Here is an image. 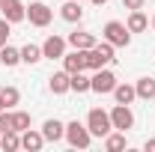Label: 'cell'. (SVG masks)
I'll use <instances>...</instances> for the list:
<instances>
[{"label": "cell", "mask_w": 155, "mask_h": 152, "mask_svg": "<svg viewBox=\"0 0 155 152\" xmlns=\"http://www.w3.org/2000/svg\"><path fill=\"white\" fill-rule=\"evenodd\" d=\"M87 128H90L93 137H107V134L114 131L110 114H107V111H101V107H93V111L87 114Z\"/></svg>", "instance_id": "6da1fadb"}, {"label": "cell", "mask_w": 155, "mask_h": 152, "mask_svg": "<svg viewBox=\"0 0 155 152\" xmlns=\"http://www.w3.org/2000/svg\"><path fill=\"white\" fill-rule=\"evenodd\" d=\"M101 33H104V42H110L114 48H128L131 45V33L122 21H107Z\"/></svg>", "instance_id": "7a4b0ae2"}, {"label": "cell", "mask_w": 155, "mask_h": 152, "mask_svg": "<svg viewBox=\"0 0 155 152\" xmlns=\"http://www.w3.org/2000/svg\"><path fill=\"white\" fill-rule=\"evenodd\" d=\"M66 140H69V146L72 149H90V143H93V134H90V128L84 125V122H69L66 125Z\"/></svg>", "instance_id": "3957f363"}, {"label": "cell", "mask_w": 155, "mask_h": 152, "mask_svg": "<svg viewBox=\"0 0 155 152\" xmlns=\"http://www.w3.org/2000/svg\"><path fill=\"white\" fill-rule=\"evenodd\" d=\"M114 87H116V75L110 72V69H98V72H93V78H90V90L98 95H107V93H114Z\"/></svg>", "instance_id": "277c9868"}, {"label": "cell", "mask_w": 155, "mask_h": 152, "mask_svg": "<svg viewBox=\"0 0 155 152\" xmlns=\"http://www.w3.org/2000/svg\"><path fill=\"white\" fill-rule=\"evenodd\" d=\"M27 18L33 27H48L51 18H54V9L48 6V3H42V0H33L30 6H27Z\"/></svg>", "instance_id": "5b68a950"}, {"label": "cell", "mask_w": 155, "mask_h": 152, "mask_svg": "<svg viewBox=\"0 0 155 152\" xmlns=\"http://www.w3.org/2000/svg\"><path fill=\"white\" fill-rule=\"evenodd\" d=\"M0 15L9 21V24H18L27 18V6L21 0H0Z\"/></svg>", "instance_id": "8992f818"}, {"label": "cell", "mask_w": 155, "mask_h": 152, "mask_svg": "<svg viewBox=\"0 0 155 152\" xmlns=\"http://www.w3.org/2000/svg\"><path fill=\"white\" fill-rule=\"evenodd\" d=\"M66 45H69V42H66L63 36H54V33H51V36L42 42V57H45V60H63Z\"/></svg>", "instance_id": "52a82bcc"}, {"label": "cell", "mask_w": 155, "mask_h": 152, "mask_svg": "<svg viewBox=\"0 0 155 152\" xmlns=\"http://www.w3.org/2000/svg\"><path fill=\"white\" fill-rule=\"evenodd\" d=\"M110 122H114V128H119V131H128V128L134 125L131 107H128V104H116L114 111H110Z\"/></svg>", "instance_id": "ba28073f"}, {"label": "cell", "mask_w": 155, "mask_h": 152, "mask_svg": "<svg viewBox=\"0 0 155 152\" xmlns=\"http://www.w3.org/2000/svg\"><path fill=\"white\" fill-rule=\"evenodd\" d=\"M63 69H66L69 75H75V72H84V69H87V51L75 48L72 54H63Z\"/></svg>", "instance_id": "9c48e42d"}, {"label": "cell", "mask_w": 155, "mask_h": 152, "mask_svg": "<svg viewBox=\"0 0 155 152\" xmlns=\"http://www.w3.org/2000/svg\"><path fill=\"white\" fill-rule=\"evenodd\" d=\"M48 87H51V93L54 95H63V93H69L72 90V75L63 69V72H54V75L48 78Z\"/></svg>", "instance_id": "30bf717a"}, {"label": "cell", "mask_w": 155, "mask_h": 152, "mask_svg": "<svg viewBox=\"0 0 155 152\" xmlns=\"http://www.w3.org/2000/svg\"><path fill=\"white\" fill-rule=\"evenodd\" d=\"M48 140H45V134L42 131H33V128H27V131H21V149H30V152H39L45 146Z\"/></svg>", "instance_id": "8fae6325"}, {"label": "cell", "mask_w": 155, "mask_h": 152, "mask_svg": "<svg viewBox=\"0 0 155 152\" xmlns=\"http://www.w3.org/2000/svg\"><path fill=\"white\" fill-rule=\"evenodd\" d=\"M72 48H81V51H90V48H96V36L93 33H87V30H75V33H69L66 39Z\"/></svg>", "instance_id": "7c38bea8"}, {"label": "cell", "mask_w": 155, "mask_h": 152, "mask_svg": "<svg viewBox=\"0 0 155 152\" xmlns=\"http://www.w3.org/2000/svg\"><path fill=\"white\" fill-rule=\"evenodd\" d=\"M42 134H45V140H48V143H57V140H63V137H66V125H63L60 119H45Z\"/></svg>", "instance_id": "4fadbf2b"}, {"label": "cell", "mask_w": 155, "mask_h": 152, "mask_svg": "<svg viewBox=\"0 0 155 152\" xmlns=\"http://www.w3.org/2000/svg\"><path fill=\"white\" fill-rule=\"evenodd\" d=\"M60 18H63V21H69V24H78V21L84 18L81 0H66V3H63V9H60Z\"/></svg>", "instance_id": "5bb4252c"}, {"label": "cell", "mask_w": 155, "mask_h": 152, "mask_svg": "<svg viewBox=\"0 0 155 152\" xmlns=\"http://www.w3.org/2000/svg\"><path fill=\"white\" fill-rule=\"evenodd\" d=\"M114 98H116V104H131L137 98V90L131 84H116L114 87Z\"/></svg>", "instance_id": "9a60e30c"}, {"label": "cell", "mask_w": 155, "mask_h": 152, "mask_svg": "<svg viewBox=\"0 0 155 152\" xmlns=\"http://www.w3.org/2000/svg\"><path fill=\"white\" fill-rule=\"evenodd\" d=\"M125 27H128V33H143V30L149 27V18L143 15V9H134V12L128 15V21H125Z\"/></svg>", "instance_id": "2e32d148"}, {"label": "cell", "mask_w": 155, "mask_h": 152, "mask_svg": "<svg viewBox=\"0 0 155 152\" xmlns=\"http://www.w3.org/2000/svg\"><path fill=\"white\" fill-rule=\"evenodd\" d=\"M125 146H128V140H125V131H119V128L104 137V149L107 152H122Z\"/></svg>", "instance_id": "e0dca14e"}, {"label": "cell", "mask_w": 155, "mask_h": 152, "mask_svg": "<svg viewBox=\"0 0 155 152\" xmlns=\"http://www.w3.org/2000/svg\"><path fill=\"white\" fill-rule=\"evenodd\" d=\"M18 63H21V48H12V45H3V48H0V66L12 69V66H18Z\"/></svg>", "instance_id": "ac0fdd59"}, {"label": "cell", "mask_w": 155, "mask_h": 152, "mask_svg": "<svg viewBox=\"0 0 155 152\" xmlns=\"http://www.w3.org/2000/svg\"><path fill=\"white\" fill-rule=\"evenodd\" d=\"M0 149L3 152H15V149H21V131H3L0 134Z\"/></svg>", "instance_id": "d6986e66"}, {"label": "cell", "mask_w": 155, "mask_h": 152, "mask_svg": "<svg viewBox=\"0 0 155 152\" xmlns=\"http://www.w3.org/2000/svg\"><path fill=\"white\" fill-rule=\"evenodd\" d=\"M39 60H45V57H42V45H33V42H30V45H24V48H21V63L36 66Z\"/></svg>", "instance_id": "ffe728a7"}, {"label": "cell", "mask_w": 155, "mask_h": 152, "mask_svg": "<svg viewBox=\"0 0 155 152\" xmlns=\"http://www.w3.org/2000/svg\"><path fill=\"white\" fill-rule=\"evenodd\" d=\"M134 90H137V98H155V78H140L134 84Z\"/></svg>", "instance_id": "44dd1931"}, {"label": "cell", "mask_w": 155, "mask_h": 152, "mask_svg": "<svg viewBox=\"0 0 155 152\" xmlns=\"http://www.w3.org/2000/svg\"><path fill=\"white\" fill-rule=\"evenodd\" d=\"M30 128V114L27 111H15L12 114V131H27Z\"/></svg>", "instance_id": "7402d4cb"}, {"label": "cell", "mask_w": 155, "mask_h": 152, "mask_svg": "<svg viewBox=\"0 0 155 152\" xmlns=\"http://www.w3.org/2000/svg\"><path fill=\"white\" fill-rule=\"evenodd\" d=\"M72 90L75 93H90V78L84 75V72H75L72 75Z\"/></svg>", "instance_id": "603a6c76"}, {"label": "cell", "mask_w": 155, "mask_h": 152, "mask_svg": "<svg viewBox=\"0 0 155 152\" xmlns=\"http://www.w3.org/2000/svg\"><path fill=\"white\" fill-rule=\"evenodd\" d=\"M0 95H3V101H6V107H15V104L21 101V93L15 90V87H3V90H0Z\"/></svg>", "instance_id": "cb8c5ba5"}, {"label": "cell", "mask_w": 155, "mask_h": 152, "mask_svg": "<svg viewBox=\"0 0 155 152\" xmlns=\"http://www.w3.org/2000/svg\"><path fill=\"white\" fill-rule=\"evenodd\" d=\"M0 128H3V131L12 128V114H9V111H0Z\"/></svg>", "instance_id": "d4e9b609"}, {"label": "cell", "mask_w": 155, "mask_h": 152, "mask_svg": "<svg viewBox=\"0 0 155 152\" xmlns=\"http://www.w3.org/2000/svg\"><path fill=\"white\" fill-rule=\"evenodd\" d=\"M122 6L134 12V9H143V6H146V0H122Z\"/></svg>", "instance_id": "484cf974"}, {"label": "cell", "mask_w": 155, "mask_h": 152, "mask_svg": "<svg viewBox=\"0 0 155 152\" xmlns=\"http://www.w3.org/2000/svg\"><path fill=\"white\" fill-rule=\"evenodd\" d=\"M6 39H9V21L0 18V42H6Z\"/></svg>", "instance_id": "4316f807"}, {"label": "cell", "mask_w": 155, "mask_h": 152, "mask_svg": "<svg viewBox=\"0 0 155 152\" xmlns=\"http://www.w3.org/2000/svg\"><path fill=\"white\" fill-rule=\"evenodd\" d=\"M143 149H146V152H155V140H146V143H143Z\"/></svg>", "instance_id": "83f0119b"}, {"label": "cell", "mask_w": 155, "mask_h": 152, "mask_svg": "<svg viewBox=\"0 0 155 152\" xmlns=\"http://www.w3.org/2000/svg\"><path fill=\"white\" fill-rule=\"evenodd\" d=\"M90 3H93V6H104L107 0H90Z\"/></svg>", "instance_id": "f1b7e54d"}, {"label": "cell", "mask_w": 155, "mask_h": 152, "mask_svg": "<svg viewBox=\"0 0 155 152\" xmlns=\"http://www.w3.org/2000/svg\"><path fill=\"white\" fill-rule=\"evenodd\" d=\"M0 111H6V101H3V95H0Z\"/></svg>", "instance_id": "f546056e"}, {"label": "cell", "mask_w": 155, "mask_h": 152, "mask_svg": "<svg viewBox=\"0 0 155 152\" xmlns=\"http://www.w3.org/2000/svg\"><path fill=\"white\" fill-rule=\"evenodd\" d=\"M149 24H152V30H155V15H152V21H149Z\"/></svg>", "instance_id": "4dcf8cb0"}, {"label": "cell", "mask_w": 155, "mask_h": 152, "mask_svg": "<svg viewBox=\"0 0 155 152\" xmlns=\"http://www.w3.org/2000/svg\"><path fill=\"white\" fill-rule=\"evenodd\" d=\"M0 134H3V128H0Z\"/></svg>", "instance_id": "1f68e13d"}]
</instances>
